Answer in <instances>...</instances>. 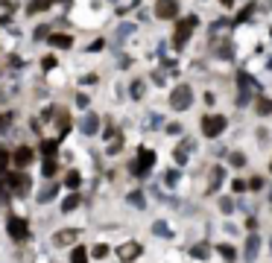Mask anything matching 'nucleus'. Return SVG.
<instances>
[{"mask_svg":"<svg viewBox=\"0 0 272 263\" xmlns=\"http://www.w3.org/2000/svg\"><path fill=\"white\" fill-rule=\"evenodd\" d=\"M6 231H9V237L15 243H26L29 240V225H26L23 217H9L6 220Z\"/></svg>","mask_w":272,"mask_h":263,"instance_id":"nucleus-1","label":"nucleus"},{"mask_svg":"<svg viewBox=\"0 0 272 263\" xmlns=\"http://www.w3.org/2000/svg\"><path fill=\"white\" fill-rule=\"evenodd\" d=\"M170 102H173V108H179V111H185V108L190 105V88H188V85H179V88L173 91V97H170Z\"/></svg>","mask_w":272,"mask_h":263,"instance_id":"nucleus-4","label":"nucleus"},{"mask_svg":"<svg viewBox=\"0 0 272 263\" xmlns=\"http://www.w3.org/2000/svg\"><path fill=\"white\" fill-rule=\"evenodd\" d=\"M138 255H141V246H138V243H129V246H120V258H123V261H135Z\"/></svg>","mask_w":272,"mask_h":263,"instance_id":"nucleus-11","label":"nucleus"},{"mask_svg":"<svg viewBox=\"0 0 272 263\" xmlns=\"http://www.w3.org/2000/svg\"><path fill=\"white\" fill-rule=\"evenodd\" d=\"M53 44H59V47H70V38H67V35H53Z\"/></svg>","mask_w":272,"mask_h":263,"instance_id":"nucleus-21","label":"nucleus"},{"mask_svg":"<svg viewBox=\"0 0 272 263\" xmlns=\"http://www.w3.org/2000/svg\"><path fill=\"white\" fill-rule=\"evenodd\" d=\"M79 205H82V196H79V190H73V193L62 202V211H64V214H70V211H76Z\"/></svg>","mask_w":272,"mask_h":263,"instance_id":"nucleus-10","label":"nucleus"},{"mask_svg":"<svg viewBox=\"0 0 272 263\" xmlns=\"http://www.w3.org/2000/svg\"><path fill=\"white\" fill-rule=\"evenodd\" d=\"M258 114H272V100H258Z\"/></svg>","mask_w":272,"mask_h":263,"instance_id":"nucleus-19","label":"nucleus"},{"mask_svg":"<svg viewBox=\"0 0 272 263\" xmlns=\"http://www.w3.org/2000/svg\"><path fill=\"white\" fill-rule=\"evenodd\" d=\"M176 12H179V3H176V0H158V3H155V15H158L161 20L176 18Z\"/></svg>","mask_w":272,"mask_h":263,"instance_id":"nucleus-7","label":"nucleus"},{"mask_svg":"<svg viewBox=\"0 0 272 263\" xmlns=\"http://www.w3.org/2000/svg\"><path fill=\"white\" fill-rule=\"evenodd\" d=\"M82 132H85V135H94V132H97V117H88V120L82 123Z\"/></svg>","mask_w":272,"mask_h":263,"instance_id":"nucleus-18","label":"nucleus"},{"mask_svg":"<svg viewBox=\"0 0 272 263\" xmlns=\"http://www.w3.org/2000/svg\"><path fill=\"white\" fill-rule=\"evenodd\" d=\"M64 184H67L70 190H79V184H82V176H79L76 170H70V173L64 176Z\"/></svg>","mask_w":272,"mask_h":263,"instance_id":"nucleus-13","label":"nucleus"},{"mask_svg":"<svg viewBox=\"0 0 272 263\" xmlns=\"http://www.w3.org/2000/svg\"><path fill=\"white\" fill-rule=\"evenodd\" d=\"M258 252H261V237H258V234H249V237H246V246H243V261L255 263Z\"/></svg>","mask_w":272,"mask_h":263,"instance_id":"nucleus-6","label":"nucleus"},{"mask_svg":"<svg viewBox=\"0 0 272 263\" xmlns=\"http://www.w3.org/2000/svg\"><path fill=\"white\" fill-rule=\"evenodd\" d=\"M152 164H155V152L152 149H141L138 152V164H132V170H135V176H146Z\"/></svg>","mask_w":272,"mask_h":263,"instance_id":"nucleus-3","label":"nucleus"},{"mask_svg":"<svg viewBox=\"0 0 272 263\" xmlns=\"http://www.w3.org/2000/svg\"><path fill=\"white\" fill-rule=\"evenodd\" d=\"M231 164H234V167H243V164H246V155H240V152H231Z\"/></svg>","mask_w":272,"mask_h":263,"instance_id":"nucleus-22","label":"nucleus"},{"mask_svg":"<svg viewBox=\"0 0 272 263\" xmlns=\"http://www.w3.org/2000/svg\"><path fill=\"white\" fill-rule=\"evenodd\" d=\"M56 193H59V184H47V187L41 190L38 202H50V199H56Z\"/></svg>","mask_w":272,"mask_h":263,"instance_id":"nucleus-14","label":"nucleus"},{"mask_svg":"<svg viewBox=\"0 0 272 263\" xmlns=\"http://www.w3.org/2000/svg\"><path fill=\"white\" fill-rule=\"evenodd\" d=\"M76 240H79V228H62V231L53 234V243H56L59 249H64V246H70V243H76Z\"/></svg>","mask_w":272,"mask_h":263,"instance_id":"nucleus-5","label":"nucleus"},{"mask_svg":"<svg viewBox=\"0 0 272 263\" xmlns=\"http://www.w3.org/2000/svg\"><path fill=\"white\" fill-rule=\"evenodd\" d=\"M70 263H88V252H85L82 246H76V249L70 252Z\"/></svg>","mask_w":272,"mask_h":263,"instance_id":"nucleus-15","label":"nucleus"},{"mask_svg":"<svg viewBox=\"0 0 272 263\" xmlns=\"http://www.w3.org/2000/svg\"><path fill=\"white\" fill-rule=\"evenodd\" d=\"M231 190H234V193H246V190H249V184H246L243 179H234V184H231Z\"/></svg>","mask_w":272,"mask_h":263,"instance_id":"nucleus-20","label":"nucleus"},{"mask_svg":"<svg viewBox=\"0 0 272 263\" xmlns=\"http://www.w3.org/2000/svg\"><path fill=\"white\" fill-rule=\"evenodd\" d=\"M220 255H223L226 261H234V258H237V252H234L229 243H220Z\"/></svg>","mask_w":272,"mask_h":263,"instance_id":"nucleus-17","label":"nucleus"},{"mask_svg":"<svg viewBox=\"0 0 272 263\" xmlns=\"http://www.w3.org/2000/svg\"><path fill=\"white\" fill-rule=\"evenodd\" d=\"M176 179H179V173H176V170H170V173H167V179H164V182H167V184H176Z\"/></svg>","mask_w":272,"mask_h":263,"instance_id":"nucleus-28","label":"nucleus"},{"mask_svg":"<svg viewBox=\"0 0 272 263\" xmlns=\"http://www.w3.org/2000/svg\"><path fill=\"white\" fill-rule=\"evenodd\" d=\"M220 208H223L226 214H231V208H234V202H231V199H220Z\"/></svg>","mask_w":272,"mask_h":263,"instance_id":"nucleus-27","label":"nucleus"},{"mask_svg":"<svg viewBox=\"0 0 272 263\" xmlns=\"http://www.w3.org/2000/svg\"><path fill=\"white\" fill-rule=\"evenodd\" d=\"M249 187H252V190H261V187H264V179H261V176H255V179L249 182Z\"/></svg>","mask_w":272,"mask_h":263,"instance_id":"nucleus-25","label":"nucleus"},{"mask_svg":"<svg viewBox=\"0 0 272 263\" xmlns=\"http://www.w3.org/2000/svg\"><path fill=\"white\" fill-rule=\"evenodd\" d=\"M56 173H59V164H56V158H47V161H44V170H41V176H44V179H53Z\"/></svg>","mask_w":272,"mask_h":263,"instance_id":"nucleus-12","label":"nucleus"},{"mask_svg":"<svg viewBox=\"0 0 272 263\" xmlns=\"http://www.w3.org/2000/svg\"><path fill=\"white\" fill-rule=\"evenodd\" d=\"M56 149H59V146H56V141H44V143H41V152H44L47 158H53V155H56Z\"/></svg>","mask_w":272,"mask_h":263,"instance_id":"nucleus-16","label":"nucleus"},{"mask_svg":"<svg viewBox=\"0 0 272 263\" xmlns=\"http://www.w3.org/2000/svg\"><path fill=\"white\" fill-rule=\"evenodd\" d=\"M270 173H272V161H270Z\"/></svg>","mask_w":272,"mask_h":263,"instance_id":"nucleus-29","label":"nucleus"},{"mask_svg":"<svg viewBox=\"0 0 272 263\" xmlns=\"http://www.w3.org/2000/svg\"><path fill=\"white\" fill-rule=\"evenodd\" d=\"M105 255H108V246H105V243H100V246L94 249V258H100V261H103Z\"/></svg>","mask_w":272,"mask_h":263,"instance_id":"nucleus-23","label":"nucleus"},{"mask_svg":"<svg viewBox=\"0 0 272 263\" xmlns=\"http://www.w3.org/2000/svg\"><path fill=\"white\" fill-rule=\"evenodd\" d=\"M32 161H35V149L32 146H18L15 149V164L18 167H29Z\"/></svg>","mask_w":272,"mask_h":263,"instance_id":"nucleus-9","label":"nucleus"},{"mask_svg":"<svg viewBox=\"0 0 272 263\" xmlns=\"http://www.w3.org/2000/svg\"><path fill=\"white\" fill-rule=\"evenodd\" d=\"M226 126H229V120H226L223 114H211V117L202 120V135H205V138H220V135L226 132Z\"/></svg>","mask_w":272,"mask_h":263,"instance_id":"nucleus-2","label":"nucleus"},{"mask_svg":"<svg viewBox=\"0 0 272 263\" xmlns=\"http://www.w3.org/2000/svg\"><path fill=\"white\" fill-rule=\"evenodd\" d=\"M193 258H208V246H193Z\"/></svg>","mask_w":272,"mask_h":263,"instance_id":"nucleus-24","label":"nucleus"},{"mask_svg":"<svg viewBox=\"0 0 272 263\" xmlns=\"http://www.w3.org/2000/svg\"><path fill=\"white\" fill-rule=\"evenodd\" d=\"M270 202H272V190H270Z\"/></svg>","mask_w":272,"mask_h":263,"instance_id":"nucleus-30","label":"nucleus"},{"mask_svg":"<svg viewBox=\"0 0 272 263\" xmlns=\"http://www.w3.org/2000/svg\"><path fill=\"white\" fill-rule=\"evenodd\" d=\"M193 26H196V18H185V20L179 23V29H176V47H182V44L188 41V35H190Z\"/></svg>","mask_w":272,"mask_h":263,"instance_id":"nucleus-8","label":"nucleus"},{"mask_svg":"<svg viewBox=\"0 0 272 263\" xmlns=\"http://www.w3.org/2000/svg\"><path fill=\"white\" fill-rule=\"evenodd\" d=\"M129 202H132V205H138V208L144 205V199H141V193H138V190H135V193H129Z\"/></svg>","mask_w":272,"mask_h":263,"instance_id":"nucleus-26","label":"nucleus"}]
</instances>
